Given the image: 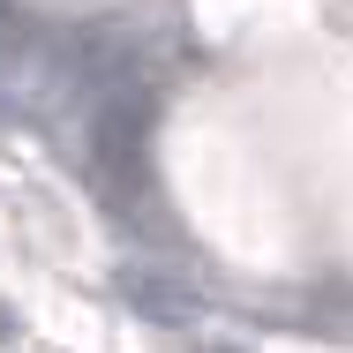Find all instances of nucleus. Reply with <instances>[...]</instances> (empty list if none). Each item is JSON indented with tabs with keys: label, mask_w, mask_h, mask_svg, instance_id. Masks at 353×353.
<instances>
[{
	"label": "nucleus",
	"mask_w": 353,
	"mask_h": 353,
	"mask_svg": "<svg viewBox=\"0 0 353 353\" xmlns=\"http://www.w3.org/2000/svg\"><path fill=\"white\" fill-rule=\"evenodd\" d=\"M0 339H15V323H8V308H0Z\"/></svg>",
	"instance_id": "3"
},
{
	"label": "nucleus",
	"mask_w": 353,
	"mask_h": 353,
	"mask_svg": "<svg viewBox=\"0 0 353 353\" xmlns=\"http://www.w3.org/2000/svg\"><path fill=\"white\" fill-rule=\"evenodd\" d=\"M121 293H128V308H143L150 323H173V331L203 316V301H196V293H181L173 279H150V271H128V279H121Z\"/></svg>",
	"instance_id": "1"
},
{
	"label": "nucleus",
	"mask_w": 353,
	"mask_h": 353,
	"mask_svg": "<svg viewBox=\"0 0 353 353\" xmlns=\"http://www.w3.org/2000/svg\"><path fill=\"white\" fill-rule=\"evenodd\" d=\"M30 38V23H23V8L15 0H0V46H23Z\"/></svg>",
	"instance_id": "2"
},
{
	"label": "nucleus",
	"mask_w": 353,
	"mask_h": 353,
	"mask_svg": "<svg viewBox=\"0 0 353 353\" xmlns=\"http://www.w3.org/2000/svg\"><path fill=\"white\" fill-rule=\"evenodd\" d=\"M211 353H225V346H211Z\"/></svg>",
	"instance_id": "4"
}]
</instances>
